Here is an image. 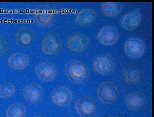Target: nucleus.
Returning a JSON list of instances; mask_svg holds the SVG:
<instances>
[{
    "label": "nucleus",
    "instance_id": "nucleus-1",
    "mask_svg": "<svg viewBox=\"0 0 154 117\" xmlns=\"http://www.w3.org/2000/svg\"><path fill=\"white\" fill-rule=\"evenodd\" d=\"M65 69L69 79L75 83H83L89 77V71L88 67L78 60H71L67 61Z\"/></svg>",
    "mask_w": 154,
    "mask_h": 117
},
{
    "label": "nucleus",
    "instance_id": "nucleus-2",
    "mask_svg": "<svg viewBox=\"0 0 154 117\" xmlns=\"http://www.w3.org/2000/svg\"><path fill=\"white\" fill-rule=\"evenodd\" d=\"M92 67L96 72L103 75H109L115 71L116 63L113 57L106 53L100 54L94 58Z\"/></svg>",
    "mask_w": 154,
    "mask_h": 117
},
{
    "label": "nucleus",
    "instance_id": "nucleus-3",
    "mask_svg": "<svg viewBox=\"0 0 154 117\" xmlns=\"http://www.w3.org/2000/svg\"><path fill=\"white\" fill-rule=\"evenodd\" d=\"M34 17L37 24L43 28H48L53 24L54 19V12L50 5L42 3L35 8Z\"/></svg>",
    "mask_w": 154,
    "mask_h": 117
},
{
    "label": "nucleus",
    "instance_id": "nucleus-4",
    "mask_svg": "<svg viewBox=\"0 0 154 117\" xmlns=\"http://www.w3.org/2000/svg\"><path fill=\"white\" fill-rule=\"evenodd\" d=\"M99 97L102 101L111 103L116 101L119 96V89L115 82L104 81L100 84L98 89Z\"/></svg>",
    "mask_w": 154,
    "mask_h": 117
},
{
    "label": "nucleus",
    "instance_id": "nucleus-5",
    "mask_svg": "<svg viewBox=\"0 0 154 117\" xmlns=\"http://www.w3.org/2000/svg\"><path fill=\"white\" fill-rule=\"evenodd\" d=\"M78 113L82 117H91L95 114L97 104L93 97L85 96L79 99L75 104Z\"/></svg>",
    "mask_w": 154,
    "mask_h": 117
},
{
    "label": "nucleus",
    "instance_id": "nucleus-6",
    "mask_svg": "<svg viewBox=\"0 0 154 117\" xmlns=\"http://www.w3.org/2000/svg\"><path fill=\"white\" fill-rule=\"evenodd\" d=\"M41 45L44 53L54 56L60 52L62 45L60 37L56 34L49 33L44 37Z\"/></svg>",
    "mask_w": 154,
    "mask_h": 117
},
{
    "label": "nucleus",
    "instance_id": "nucleus-7",
    "mask_svg": "<svg viewBox=\"0 0 154 117\" xmlns=\"http://www.w3.org/2000/svg\"><path fill=\"white\" fill-rule=\"evenodd\" d=\"M24 96L27 102L32 105H37L40 103L43 100V89L38 84H29L25 88Z\"/></svg>",
    "mask_w": 154,
    "mask_h": 117
},
{
    "label": "nucleus",
    "instance_id": "nucleus-8",
    "mask_svg": "<svg viewBox=\"0 0 154 117\" xmlns=\"http://www.w3.org/2000/svg\"><path fill=\"white\" fill-rule=\"evenodd\" d=\"M35 71L39 79L44 81H49L53 79L56 76L57 68L53 63L45 61L37 64Z\"/></svg>",
    "mask_w": 154,
    "mask_h": 117
},
{
    "label": "nucleus",
    "instance_id": "nucleus-9",
    "mask_svg": "<svg viewBox=\"0 0 154 117\" xmlns=\"http://www.w3.org/2000/svg\"><path fill=\"white\" fill-rule=\"evenodd\" d=\"M125 52L128 56L136 58L141 56L145 51V45L140 38L133 37L129 38L125 44Z\"/></svg>",
    "mask_w": 154,
    "mask_h": 117
},
{
    "label": "nucleus",
    "instance_id": "nucleus-10",
    "mask_svg": "<svg viewBox=\"0 0 154 117\" xmlns=\"http://www.w3.org/2000/svg\"><path fill=\"white\" fill-rule=\"evenodd\" d=\"M51 98L55 105L61 106H66L69 105L72 101V94L65 87H59L53 91Z\"/></svg>",
    "mask_w": 154,
    "mask_h": 117
},
{
    "label": "nucleus",
    "instance_id": "nucleus-11",
    "mask_svg": "<svg viewBox=\"0 0 154 117\" xmlns=\"http://www.w3.org/2000/svg\"><path fill=\"white\" fill-rule=\"evenodd\" d=\"M89 43V40L87 37L79 33L72 34L67 41L69 48L75 53L84 51L88 48Z\"/></svg>",
    "mask_w": 154,
    "mask_h": 117
},
{
    "label": "nucleus",
    "instance_id": "nucleus-12",
    "mask_svg": "<svg viewBox=\"0 0 154 117\" xmlns=\"http://www.w3.org/2000/svg\"><path fill=\"white\" fill-rule=\"evenodd\" d=\"M126 102L129 108L138 111L146 105L147 98L145 95L141 92H131L126 96Z\"/></svg>",
    "mask_w": 154,
    "mask_h": 117
},
{
    "label": "nucleus",
    "instance_id": "nucleus-13",
    "mask_svg": "<svg viewBox=\"0 0 154 117\" xmlns=\"http://www.w3.org/2000/svg\"><path fill=\"white\" fill-rule=\"evenodd\" d=\"M118 33L115 27L111 26H104L100 30L97 38L101 43L106 45L115 43L117 40Z\"/></svg>",
    "mask_w": 154,
    "mask_h": 117
},
{
    "label": "nucleus",
    "instance_id": "nucleus-14",
    "mask_svg": "<svg viewBox=\"0 0 154 117\" xmlns=\"http://www.w3.org/2000/svg\"><path fill=\"white\" fill-rule=\"evenodd\" d=\"M141 16L137 10L128 12L122 16L120 24L125 29L131 31L137 28L141 21Z\"/></svg>",
    "mask_w": 154,
    "mask_h": 117
},
{
    "label": "nucleus",
    "instance_id": "nucleus-15",
    "mask_svg": "<svg viewBox=\"0 0 154 117\" xmlns=\"http://www.w3.org/2000/svg\"><path fill=\"white\" fill-rule=\"evenodd\" d=\"M124 79L128 83L137 84L141 81L142 73L140 67L134 64H128L123 71Z\"/></svg>",
    "mask_w": 154,
    "mask_h": 117
},
{
    "label": "nucleus",
    "instance_id": "nucleus-16",
    "mask_svg": "<svg viewBox=\"0 0 154 117\" xmlns=\"http://www.w3.org/2000/svg\"><path fill=\"white\" fill-rule=\"evenodd\" d=\"M8 63L12 68L23 69L28 65L29 57L26 54L21 52L12 53L8 57Z\"/></svg>",
    "mask_w": 154,
    "mask_h": 117
},
{
    "label": "nucleus",
    "instance_id": "nucleus-17",
    "mask_svg": "<svg viewBox=\"0 0 154 117\" xmlns=\"http://www.w3.org/2000/svg\"><path fill=\"white\" fill-rule=\"evenodd\" d=\"M34 38V34L31 29L23 28L19 29L16 33L15 41L19 46L22 48H27L32 44Z\"/></svg>",
    "mask_w": 154,
    "mask_h": 117
},
{
    "label": "nucleus",
    "instance_id": "nucleus-18",
    "mask_svg": "<svg viewBox=\"0 0 154 117\" xmlns=\"http://www.w3.org/2000/svg\"><path fill=\"white\" fill-rule=\"evenodd\" d=\"M96 17V14L94 11L89 8H85L77 14L75 23L80 26H88L94 23Z\"/></svg>",
    "mask_w": 154,
    "mask_h": 117
},
{
    "label": "nucleus",
    "instance_id": "nucleus-19",
    "mask_svg": "<svg viewBox=\"0 0 154 117\" xmlns=\"http://www.w3.org/2000/svg\"><path fill=\"white\" fill-rule=\"evenodd\" d=\"M101 8L106 16L114 17L121 13L123 9V4L120 2H104L103 3Z\"/></svg>",
    "mask_w": 154,
    "mask_h": 117
},
{
    "label": "nucleus",
    "instance_id": "nucleus-20",
    "mask_svg": "<svg viewBox=\"0 0 154 117\" xmlns=\"http://www.w3.org/2000/svg\"><path fill=\"white\" fill-rule=\"evenodd\" d=\"M26 114L24 106L21 103H12L8 107L6 112V117H24Z\"/></svg>",
    "mask_w": 154,
    "mask_h": 117
},
{
    "label": "nucleus",
    "instance_id": "nucleus-21",
    "mask_svg": "<svg viewBox=\"0 0 154 117\" xmlns=\"http://www.w3.org/2000/svg\"><path fill=\"white\" fill-rule=\"evenodd\" d=\"M16 92V88L10 82H5L0 85V97L9 98L12 97Z\"/></svg>",
    "mask_w": 154,
    "mask_h": 117
},
{
    "label": "nucleus",
    "instance_id": "nucleus-22",
    "mask_svg": "<svg viewBox=\"0 0 154 117\" xmlns=\"http://www.w3.org/2000/svg\"><path fill=\"white\" fill-rule=\"evenodd\" d=\"M9 49V42L5 37L0 34V56L5 54Z\"/></svg>",
    "mask_w": 154,
    "mask_h": 117
},
{
    "label": "nucleus",
    "instance_id": "nucleus-23",
    "mask_svg": "<svg viewBox=\"0 0 154 117\" xmlns=\"http://www.w3.org/2000/svg\"><path fill=\"white\" fill-rule=\"evenodd\" d=\"M104 117H123V116H121L120 115H112V114H110V115H106Z\"/></svg>",
    "mask_w": 154,
    "mask_h": 117
},
{
    "label": "nucleus",
    "instance_id": "nucleus-24",
    "mask_svg": "<svg viewBox=\"0 0 154 117\" xmlns=\"http://www.w3.org/2000/svg\"><path fill=\"white\" fill-rule=\"evenodd\" d=\"M34 117H45L44 116H42V115H38V116H35Z\"/></svg>",
    "mask_w": 154,
    "mask_h": 117
}]
</instances>
